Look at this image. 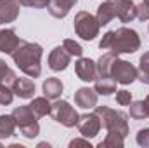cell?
<instances>
[{
    "mask_svg": "<svg viewBox=\"0 0 149 148\" xmlns=\"http://www.w3.org/2000/svg\"><path fill=\"white\" fill-rule=\"evenodd\" d=\"M99 47L102 51H111L114 54H134L141 49V37L135 30L121 26L104 33L99 42Z\"/></svg>",
    "mask_w": 149,
    "mask_h": 148,
    "instance_id": "6da1fadb",
    "label": "cell"
},
{
    "mask_svg": "<svg viewBox=\"0 0 149 148\" xmlns=\"http://www.w3.org/2000/svg\"><path fill=\"white\" fill-rule=\"evenodd\" d=\"M10 56L14 59V65L28 77L37 78L42 75V65L40 63H42L43 49L40 44L21 40V44L16 47V51Z\"/></svg>",
    "mask_w": 149,
    "mask_h": 148,
    "instance_id": "7a4b0ae2",
    "label": "cell"
},
{
    "mask_svg": "<svg viewBox=\"0 0 149 148\" xmlns=\"http://www.w3.org/2000/svg\"><path fill=\"white\" fill-rule=\"evenodd\" d=\"M95 113L99 115L101 124L108 132L121 134L123 138H127V134H128V117H127V113H123L120 110H113L106 105L95 106Z\"/></svg>",
    "mask_w": 149,
    "mask_h": 148,
    "instance_id": "3957f363",
    "label": "cell"
},
{
    "mask_svg": "<svg viewBox=\"0 0 149 148\" xmlns=\"http://www.w3.org/2000/svg\"><path fill=\"white\" fill-rule=\"evenodd\" d=\"M12 118L16 122V125L19 127L21 134L28 140H33L37 138L38 132H40V125L37 122V115L33 113V110L30 108V105H24V106H16L12 110Z\"/></svg>",
    "mask_w": 149,
    "mask_h": 148,
    "instance_id": "277c9868",
    "label": "cell"
},
{
    "mask_svg": "<svg viewBox=\"0 0 149 148\" xmlns=\"http://www.w3.org/2000/svg\"><path fill=\"white\" fill-rule=\"evenodd\" d=\"M74 32H76V35L80 38H83V40H87V42H90V40H94V38L99 35V23H97V18L95 16H92L90 12H87V11H80V12H76V16H74Z\"/></svg>",
    "mask_w": 149,
    "mask_h": 148,
    "instance_id": "5b68a950",
    "label": "cell"
},
{
    "mask_svg": "<svg viewBox=\"0 0 149 148\" xmlns=\"http://www.w3.org/2000/svg\"><path fill=\"white\" fill-rule=\"evenodd\" d=\"M50 115L56 122H59L64 127H74L76 122H78V117H80L76 113V110L64 99H57L56 103H52Z\"/></svg>",
    "mask_w": 149,
    "mask_h": 148,
    "instance_id": "8992f818",
    "label": "cell"
},
{
    "mask_svg": "<svg viewBox=\"0 0 149 148\" xmlns=\"http://www.w3.org/2000/svg\"><path fill=\"white\" fill-rule=\"evenodd\" d=\"M111 77L118 82V84L128 85V84H132V82L137 78V68H135L132 63H128V61L118 58L111 66Z\"/></svg>",
    "mask_w": 149,
    "mask_h": 148,
    "instance_id": "52a82bcc",
    "label": "cell"
},
{
    "mask_svg": "<svg viewBox=\"0 0 149 148\" xmlns=\"http://www.w3.org/2000/svg\"><path fill=\"white\" fill-rule=\"evenodd\" d=\"M76 127H78V131H80V134L83 138L90 140V138H95L99 134L102 124H101L99 115L94 111V113H83V115H80L78 122H76Z\"/></svg>",
    "mask_w": 149,
    "mask_h": 148,
    "instance_id": "ba28073f",
    "label": "cell"
},
{
    "mask_svg": "<svg viewBox=\"0 0 149 148\" xmlns=\"http://www.w3.org/2000/svg\"><path fill=\"white\" fill-rule=\"evenodd\" d=\"M70 63H71V54L64 47L57 45V47H54L50 51V54H49V68L50 70L63 72V70H66L70 66Z\"/></svg>",
    "mask_w": 149,
    "mask_h": 148,
    "instance_id": "9c48e42d",
    "label": "cell"
},
{
    "mask_svg": "<svg viewBox=\"0 0 149 148\" xmlns=\"http://www.w3.org/2000/svg\"><path fill=\"white\" fill-rule=\"evenodd\" d=\"M74 72L78 75L80 80L83 82H92L97 77V65L95 61H92L90 58H80L74 63Z\"/></svg>",
    "mask_w": 149,
    "mask_h": 148,
    "instance_id": "30bf717a",
    "label": "cell"
},
{
    "mask_svg": "<svg viewBox=\"0 0 149 148\" xmlns=\"http://www.w3.org/2000/svg\"><path fill=\"white\" fill-rule=\"evenodd\" d=\"M97 99H99V94L95 92V89H90V87H80L74 92V103H76V106H80L83 110L95 108Z\"/></svg>",
    "mask_w": 149,
    "mask_h": 148,
    "instance_id": "8fae6325",
    "label": "cell"
},
{
    "mask_svg": "<svg viewBox=\"0 0 149 148\" xmlns=\"http://www.w3.org/2000/svg\"><path fill=\"white\" fill-rule=\"evenodd\" d=\"M118 14V0H106L97 7V23L99 26H106L108 23H111V19L116 18Z\"/></svg>",
    "mask_w": 149,
    "mask_h": 148,
    "instance_id": "7c38bea8",
    "label": "cell"
},
{
    "mask_svg": "<svg viewBox=\"0 0 149 148\" xmlns=\"http://www.w3.org/2000/svg\"><path fill=\"white\" fill-rule=\"evenodd\" d=\"M19 18V2L17 0H0V25L14 23Z\"/></svg>",
    "mask_w": 149,
    "mask_h": 148,
    "instance_id": "4fadbf2b",
    "label": "cell"
},
{
    "mask_svg": "<svg viewBox=\"0 0 149 148\" xmlns=\"http://www.w3.org/2000/svg\"><path fill=\"white\" fill-rule=\"evenodd\" d=\"M78 4V0H49V14L52 18H57V19H63L70 14V11L73 9L74 5Z\"/></svg>",
    "mask_w": 149,
    "mask_h": 148,
    "instance_id": "5bb4252c",
    "label": "cell"
},
{
    "mask_svg": "<svg viewBox=\"0 0 149 148\" xmlns=\"http://www.w3.org/2000/svg\"><path fill=\"white\" fill-rule=\"evenodd\" d=\"M19 44H21V38L16 35V32H14L12 28L0 30V52H3V54H12Z\"/></svg>",
    "mask_w": 149,
    "mask_h": 148,
    "instance_id": "9a60e30c",
    "label": "cell"
},
{
    "mask_svg": "<svg viewBox=\"0 0 149 148\" xmlns=\"http://www.w3.org/2000/svg\"><path fill=\"white\" fill-rule=\"evenodd\" d=\"M12 91H14V96H19L21 99H30L33 98L35 94V82L30 80V78H17L10 84Z\"/></svg>",
    "mask_w": 149,
    "mask_h": 148,
    "instance_id": "2e32d148",
    "label": "cell"
},
{
    "mask_svg": "<svg viewBox=\"0 0 149 148\" xmlns=\"http://www.w3.org/2000/svg\"><path fill=\"white\" fill-rule=\"evenodd\" d=\"M116 18L121 23H132L137 18V5L134 0H118V14Z\"/></svg>",
    "mask_w": 149,
    "mask_h": 148,
    "instance_id": "e0dca14e",
    "label": "cell"
},
{
    "mask_svg": "<svg viewBox=\"0 0 149 148\" xmlns=\"http://www.w3.org/2000/svg\"><path fill=\"white\" fill-rule=\"evenodd\" d=\"M116 84L118 82L113 78L111 75H99V77H95L94 89L101 96H111L113 92H116Z\"/></svg>",
    "mask_w": 149,
    "mask_h": 148,
    "instance_id": "ac0fdd59",
    "label": "cell"
},
{
    "mask_svg": "<svg viewBox=\"0 0 149 148\" xmlns=\"http://www.w3.org/2000/svg\"><path fill=\"white\" fill-rule=\"evenodd\" d=\"M63 82L57 78V77H49L47 80H43L42 84V91H43V96H47L49 99H57L61 94H63Z\"/></svg>",
    "mask_w": 149,
    "mask_h": 148,
    "instance_id": "d6986e66",
    "label": "cell"
},
{
    "mask_svg": "<svg viewBox=\"0 0 149 148\" xmlns=\"http://www.w3.org/2000/svg\"><path fill=\"white\" fill-rule=\"evenodd\" d=\"M116 59H118V54H114L111 51L102 54L99 58V61L95 63L97 65V75H111V66Z\"/></svg>",
    "mask_w": 149,
    "mask_h": 148,
    "instance_id": "ffe728a7",
    "label": "cell"
},
{
    "mask_svg": "<svg viewBox=\"0 0 149 148\" xmlns=\"http://www.w3.org/2000/svg\"><path fill=\"white\" fill-rule=\"evenodd\" d=\"M30 108L33 110L37 117H45V115H50L52 105L49 103L47 96H40V98H33V101L30 103Z\"/></svg>",
    "mask_w": 149,
    "mask_h": 148,
    "instance_id": "44dd1931",
    "label": "cell"
},
{
    "mask_svg": "<svg viewBox=\"0 0 149 148\" xmlns=\"http://www.w3.org/2000/svg\"><path fill=\"white\" fill-rule=\"evenodd\" d=\"M16 132V122L12 115H0V140L12 138Z\"/></svg>",
    "mask_w": 149,
    "mask_h": 148,
    "instance_id": "7402d4cb",
    "label": "cell"
},
{
    "mask_svg": "<svg viewBox=\"0 0 149 148\" xmlns=\"http://www.w3.org/2000/svg\"><path fill=\"white\" fill-rule=\"evenodd\" d=\"M128 106H130V111H128L130 117L135 118V120H144V118L149 117V106L146 105L144 99H141V101H132Z\"/></svg>",
    "mask_w": 149,
    "mask_h": 148,
    "instance_id": "603a6c76",
    "label": "cell"
},
{
    "mask_svg": "<svg viewBox=\"0 0 149 148\" xmlns=\"http://www.w3.org/2000/svg\"><path fill=\"white\" fill-rule=\"evenodd\" d=\"M137 78L142 84L149 85V51H146L141 59H139V70H137Z\"/></svg>",
    "mask_w": 149,
    "mask_h": 148,
    "instance_id": "cb8c5ba5",
    "label": "cell"
},
{
    "mask_svg": "<svg viewBox=\"0 0 149 148\" xmlns=\"http://www.w3.org/2000/svg\"><path fill=\"white\" fill-rule=\"evenodd\" d=\"M123 145H125V138L121 134H111V132H108L106 138L97 147L99 148H123Z\"/></svg>",
    "mask_w": 149,
    "mask_h": 148,
    "instance_id": "d4e9b609",
    "label": "cell"
},
{
    "mask_svg": "<svg viewBox=\"0 0 149 148\" xmlns=\"http://www.w3.org/2000/svg\"><path fill=\"white\" fill-rule=\"evenodd\" d=\"M14 80H16V73H14V70H10V68L7 66V63H5L3 59H0V84H7V85H10Z\"/></svg>",
    "mask_w": 149,
    "mask_h": 148,
    "instance_id": "484cf974",
    "label": "cell"
},
{
    "mask_svg": "<svg viewBox=\"0 0 149 148\" xmlns=\"http://www.w3.org/2000/svg\"><path fill=\"white\" fill-rule=\"evenodd\" d=\"M14 99V91L7 84H0V105H10Z\"/></svg>",
    "mask_w": 149,
    "mask_h": 148,
    "instance_id": "4316f807",
    "label": "cell"
},
{
    "mask_svg": "<svg viewBox=\"0 0 149 148\" xmlns=\"http://www.w3.org/2000/svg\"><path fill=\"white\" fill-rule=\"evenodd\" d=\"M63 47L71 54V56H81L83 54V49H81V45L78 44V42H74V40H71V38H66L64 42H63Z\"/></svg>",
    "mask_w": 149,
    "mask_h": 148,
    "instance_id": "83f0119b",
    "label": "cell"
},
{
    "mask_svg": "<svg viewBox=\"0 0 149 148\" xmlns=\"http://www.w3.org/2000/svg\"><path fill=\"white\" fill-rule=\"evenodd\" d=\"M135 141H137L139 147L149 148V127H144V129H139V131H137Z\"/></svg>",
    "mask_w": 149,
    "mask_h": 148,
    "instance_id": "f1b7e54d",
    "label": "cell"
},
{
    "mask_svg": "<svg viewBox=\"0 0 149 148\" xmlns=\"http://www.w3.org/2000/svg\"><path fill=\"white\" fill-rule=\"evenodd\" d=\"M116 103L121 105V106H128L132 103V92L121 89V91H116Z\"/></svg>",
    "mask_w": 149,
    "mask_h": 148,
    "instance_id": "f546056e",
    "label": "cell"
},
{
    "mask_svg": "<svg viewBox=\"0 0 149 148\" xmlns=\"http://www.w3.org/2000/svg\"><path fill=\"white\" fill-rule=\"evenodd\" d=\"M19 5H26V7H33V9H43L49 5V0H17Z\"/></svg>",
    "mask_w": 149,
    "mask_h": 148,
    "instance_id": "4dcf8cb0",
    "label": "cell"
},
{
    "mask_svg": "<svg viewBox=\"0 0 149 148\" xmlns=\"http://www.w3.org/2000/svg\"><path fill=\"white\" fill-rule=\"evenodd\" d=\"M137 18H139L141 21H148L149 19V5L146 2H141V4L137 5Z\"/></svg>",
    "mask_w": 149,
    "mask_h": 148,
    "instance_id": "1f68e13d",
    "label": "cell"
},
{
    "mask_svg": "<svg viewBox=\"0 0 149 148\" xmlns=\"http://www.w3.org/2000/svg\"><path fill=\"white\" fill-rule=\"evenodd\" d=\"M74 147H85V148H90V141H88V138L87 140H80V138H76V140H71L70 141V148H74Z\"/></svg>",
    "mask_w": 149,
    "mask_h": 148,
    "instance_id": "d6a6232c",
    "label": "cell"
},
{
    "mask_svg": "<svg viewBox=\"0 0 149 148\" xmlns=\"http://www.w3.org/2000/svg\"><path fill=\"white\" fill-rule=\"evenodd\" d=\"M144 101H146V105H148V106H149V94H148V96H146V99H144Z\"/></svg>",
    "mask_w": 149,
    "mask_h": 148,
    "instance_id": "836d02e7",
    "label": "cell"
},
{
    "mask_svg": "<svg viewBox=\"0 0 149 148\" xmlns=\"http://www.w3.org/2000/svg\"><path fill=\"white\" fill-rule=\"evenodd\" d=\"M142 2H146V4H148V5H149V0H142Z\"/></svg>",
    "mask_w": 149,
    "mask_h": 148,
    "instance_id": "e575fe53",
    "label": "cell"
},
{
    "mask_svg": "<svg viewBox=\"0 0 149 148\" xmlns=\"http://www.w3.org/2000/svg\"><path fill=\"white\" fill-rule=\"evenodd\" d=\"M0 148H2V141H0Z\"/></svg>",
    "mask_w": 149,
    "mask_h": 148,
    "instance_id": "d590c367",
    "label": "cell"
}]
</instances>
